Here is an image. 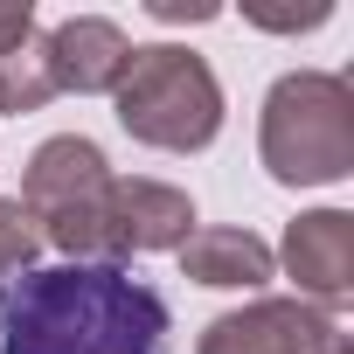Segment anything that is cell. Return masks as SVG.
<instances>
[{
	"label": "cell",
	"instance_id": "obj_1",
	"mask_svg": "<svg viewBox=\"0 0 354 354\" xmlns=\"http://www.w3.org/2000/svg\"><path fill=\"white\" fill-rule=\"evenodd\" d=\"M167 299L125 264H28L0 278V354H167Z\"/></svg>",
	"mask_w": 354,
	"mask_h": 354
}]
</instances>
